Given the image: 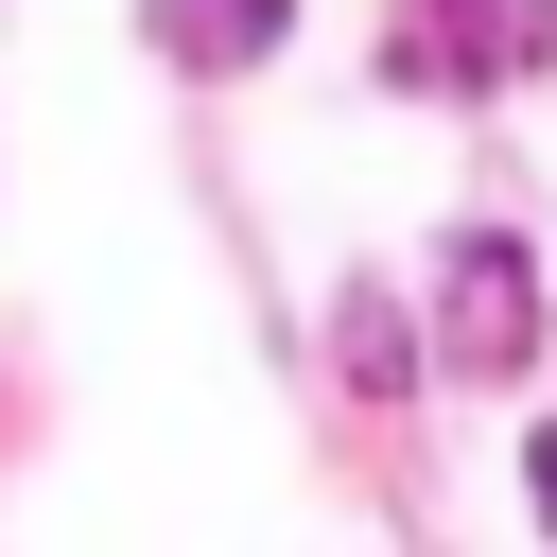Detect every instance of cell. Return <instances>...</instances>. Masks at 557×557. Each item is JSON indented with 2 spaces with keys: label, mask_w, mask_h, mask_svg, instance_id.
Segmentation results:
<instances>
[{
  "label": "cell",
  "mask_w": 557,
  "mask_h": 557,
  "mask_svg": "<svg viewBox=\"0 0 557 557\" xmlns=\"http://www.w3.org/2000/svg\"><path fill=\"white\" fill-rule=\"evenodd\" d=\"M522 470H540V522H557V418H540V453H522Z\"/></svg>",
  "instance_id": "cell-5"
},
{
  "label": "cell",
  "mask_w": 557,
  "mask_h": 557,
  "mask_svg": "<svg viewBox=\"0 0 557 557\" xmlns=\"http://www.w3.org/2000/svg\"><path fill=\"white\" fill-rule=\"evenodd\" d=\"M157 52L174 70H244V52H278V0H157Z\"/></svg>",
  "instance_id": "cell-3"
},
{
  "label": "cell",
  "mask_w": 557,
  "mask_h": 557,
  "mask_svg": "<svg viewBox=\"0 0 557 557\" xmlns=\"http://www.w3.org/2000/svg\"><path fill=\"white\" fill-rule=\"evenodd\" d=\"M331 348H348V383H400V366H418V348H400V313H383L366 278H348V313H331Z\"/></svg>",
  "instance_id": "cell-4"
},
{
  "label": "cell",
  "mask_w": 557,
  "mask_h": 557,
  "mask_svg": "<svg viewBox=\"0 0 557 557\" xmlns=\"http://www.w3.org/2000/svg\"><path fill=\"white\" fill-rule=\"evenodd\" d=\"M540 52H557V0H400V35H383L400 87H522Z\"/></svg>",
  "instance_id": "cell-1"
},
{
  "label": "cell",
  "mask_w": 557,
  "mask_h": 557,
  "mask_svg": "<svg viewBox=\"0 0 557 557\" xmlns=\"http://www.w3.org/2000/svg\"><path fill=\"white\" fill-rule=\"evenodd\" d=\"M435 348H453L470 383H505V366L540 348V261H522L505 226H470V244L435 261Z\"/></svg>",
  "instance_id": "cell-2"
}]
</instances>
